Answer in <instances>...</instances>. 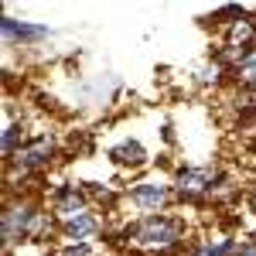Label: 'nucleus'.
Segmentation results:
<instances>
[{"instance_id": "nucleus-1", "label": "nucleus", "mask_w": 256, "mask_h": 256, "mask_svg": "<svg viewBox=\"0 0 256 256\" xmlns=\"http://www.w3.org/2000/svg\"><path fill=\"white\" fill-rule=\"evenodd\" d=\"M58 218L52 216L38 198L31 195H10L4 202V212H0V242H4V253H10L20 242H41V239L52 236Z\"/></svg>"}, {"instance_id": "nucleus-2", "label": "nucleus", "mask_w": 256, "mask_h": 256, "mask_svg": "<svg viewBox=\"0 0 256 256\" xmlns=\"http://www.w3.org/2000/svg\"><path fill=\"white\" fill-rule=\"evenodd\" d=\"M126 242H134L140 250H150V253H168V250H178L181 239H184V222L174 216H140L134 226H126L123 232Z\"/></svg>"}, {"instance_id": "nucleus-3", "label": "nucleus", "mask_w": 256, "mask_h": 256, "mask_svg": "<svg viewBox=\"0 0 256 256\" xmlns=\"http://www.w3.org/2000/svg\"><path fill=\"white\" fill-rule=\"evenodd\" d=\"M222 188V171L216 164H188V168H178L174 174V192L181 198H212Z\"/></svg>"}, {"instance_id": "nucleus-4", "label": "nucleus", "mask_w": 256, "mask_h": 256, "mask_svg": "<svg viewBox=\"0 0 256 256\" xmlns=\"http://www.w3.org/2000/svg\"><path fill=\"white\" fill-rule=\"evenodd\" d=\"M52 158H55V140L52 137H34L28 140L24 147H20L14 158H7V171H10V181L14 178H28L34 174V171H41V168H48L52 164Z\"/></svg>"}, {"instance_id": "nucleus-5", "label": "nucleus", "mask_w": 256, "mask_h": 256, "mask_svg": "<svg viewBox=\"0 0 256 256\" xmlns=\"http://www.w3.org/2000/svg\"><path fill=\"white\" fill-rule=\"evenodd\" d=\"M126 198L134 202V208H140L144 216H160L171 198H174V184L168 181H158V178H147V181H137L126 188Z\"/></svg>"}, {"instance_id": "nucleus-6", "label": "nucleus", "mask_w": 256, "mask_h": 256, "mask_svg": "<svg viewBox=\"0 0 256 256\" xmlns=\"http://www.w3.org/2000/svg\"><path fill=\"white\" fill-rule=\"evenodd\" d=\"M48 208H52V216L58 218V222L76 218L82 212H89V192L79 188V184H58L48 195Z\"/></svg>"}, {"instance_id": "nucleus-7", "label": "nucleus", "mask_w": 256, "mask_h": 256, "mask_svg": "<svg viewBox=\"0 0 256 256\" xmlns=\"http://www.w3.org/2000/svg\"><path fill=\"white\" fill-rule=\"evenodd\" d=\"M0 34L7 44H34V41H44L52 31L41 28V24H28V20H18V18H0Z\"/></svg>"}, {"instance_id": "nucleus-8", "label": "nucleus", "mask_w": 256, "mask_h": 256, "mask_svg": "<svg viewBox=\"0 0 256 256\" xmlns=\"http://www.w3.org/2000/svg\"><path fill=\"white\" fill-rule=\"evenodd\" d=\"M99 229H102V222H99L96 212H82L76 218H65L58 222V232L65 242H89V239L99 236Z\"/></svg>"}, {"instance_id": "nucleus-9", "label": "nucleus", "mask_w": 256, "mask_h": 256, "mask_svg": "<svg viewBox=\"0 0 256 256\" xmlns=\"http://www.w3.org/2000/svg\"><path fill=\"white\" fill-rule=\"evenodd\" d=\"M236 239L232 236H222V232H216V236H202L195 239L192 246H188V253L184 256H236Z\"/></svg>"}, {"instance_id": "nucleus-10", "label": "nucleus", "mask_w": 256, "mask_h": 256, "mask_svg": "<svg viewBox=\"0 0 256 256\" xmlns=\"http://www.w3.org/2000/svg\"><path fill=\"white\" fill-rule=\"evenodd\" d=\"M110 160L120 168H140V164H147V147L140 140H123L116 147H110Z\"/></svg>"}, {"instance_id": "nucleus-11", "label": "nucleus", "mask_w": 256, "mask_h": 256, "mask_svg": "<svg viewBox=\"0 0 256 256\" xmlns=\"http://www.w3.org/2000/svg\"><path fill=\"white\" fill-rule=\"evenodd\" d=\"M24 130H28V120L7 116V123H4V154H7V158H14L20 147L28 144V140H24Z\"/></svg>"}, {"instance_id": "nucleus-12", "label": "nucleus", "mask_w": 256, "mask_h": 256, "mask_svg": "<svg viewBox=\"0 0 256 256\" xmlns=\"http://www.w3.org/2000/svg\"><path fill=\"white\" fill-rule=\"evenodd\" d=\"M232 76H236L242 86H250V89H256V44L242 55V62H239L236 68H232Z\"/></svg>"}, {"instance_id": "nucleus-13", "label": "nucleus", "mask_w": 256, "mask_h": 256, "mask_svg": "<svg viewBox=\"0 0 256 256\" xmlns=\"http://www.w3.org/2000/svg\"><path fill=\"white\" fill-rule=\"evenodd\" d=\"M52 256H92V242H65L58 253Z\"/></svg>"}, {"instance_id": "nucleus-14", "label": "nucleus", "mask_w": 256, "mask_h": 256, "mask_svg": "<svg viewBox=\"0 0 256 256\" xmlns=\"http://www.w3.org/2000/svg\"><path fill=\"white\" fill-rule=\"evenodd\" d=\"M236 256H256V239H246L236 246Z\"/></svg>"}]
</instances>
